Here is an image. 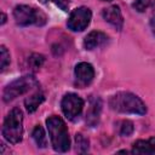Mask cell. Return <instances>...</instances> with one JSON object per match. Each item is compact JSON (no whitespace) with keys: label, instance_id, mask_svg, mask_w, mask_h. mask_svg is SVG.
Listing matches in <instances>:
<instances>
[{"label":"cell","instance_id":"obj_17","mask_svg":"<svg viewBox=\"0 0 155 155\" xmlns=\"http://www.w3.org/2000/svg\"><path fill=\"white\" fill-rule=\"evenodd\" d=\"M0 62H1V70H5V68L10 63V53L7 52L5 46L0 47Z\"/></svg>","mask_w":155,"mask_h":155},{"label":"cell","instance_id":"obj_12","mask_svg":"<svg viewBox=\"0 0 155 155\" xmlns=\"http://www.w3.org/2000/svg\"><path fill=\"white\" fill-rule=\"evenodd\" d=\"M132 153L133 154H155V137H151L147 140L139 139L134 142Z\"/></svg>","mask_w":155,"mask_h":155},{"label":"cell","instance_id":"obj_4","mask_svg":"<svg viewBox=\"0 0 155 155\" xmlns=\"http://www.w3.org/2000/svg\"><path fill=\"white\" fill-rule=\"evenodd\" d=\"M13 17L16 23L23 27L27 25H44L47 21V17L40 10L28 6V5H18L13 10Z\"/></svg>","mask_w":155,"mask_h":155},{"label":"cell","instance_id":"obj_16","mask_svg":"<svg viewBox=\"0 0 155 155\" xmlns=\"http://www.w3.org/2000/svg\"><path fill=\"white\" fill-rule=\"evenodd\" d=\"M76 140V150H79L80 153H86L88 150V140L86 138H84L82 134H76L75 137Z\"/></svg>","mask_w":155,"mask_h":155},{"label":"cell","instance_id":"obj_5","mask_svg":"<svg viewBox=\"0 0 155 155\" xmlns=\"http://www.w3.org/2000/svg\"><path fill=\"white\" fill-rule=\"evenodd\" d=\"M38 86V81L35 80L34 76L31 75H25L22 78H18L17 80L12 81L10 85H7L4 90V101L5 102H10L12 99H15L16 97L28 92L29 90H31L33 87Z\"/></svg>","mask_w":155,"mask_h":155},{"label":"cell","instance_id":"obj_1","mask_svg":"<svg viewBox=\"0 0 155 155\" xmlns=\"http://www.w3.org/2000/svg\"><path fill=\"white\" fill-rule=\"evenodd\" d=\"M109 105L113 110L125 114L144 115L147 107L139 97L130 92H117L109 99Z\"/></svg>","mask_w":155,"mask_h":155},{"label":"cell","instance_id":"obj_21","mask_svg":"<svg viewBox=\"0 0 155 155\" xmlns=\"http://www.w3.org/2000/svg\"><path fill=\"white\" fill-rule=\"evenodd\" d=\"M150 27H151V30H153V33L155 34V15L151 17V19H150Z\"/></svg>","mask_w":155,"mask_h":155},{"label":"cell","instance_id":"obj_2","mask_svg":"<svg viewBox=\"0 0 155 155\" xmlns=\"http://www.w3.org/2000/svg\"><path fill=\"white\" fill-rule=\"evenodd\" d=\"M46 126L53 149L58 153H65L70 148V138L64 121L59 116L52 115L47 117Z\"/></svg>","mask_w":155,"mask_h":155},{"label":"cell","instance_id":"obj_23","mask_svg":"<svg viewBox=\"0 0 155 155\" xmlns=\"http://www.w3.org/2000/svg\"><path fill=\"white\" fill-rule=\"evenodd\" d=\"M104 1H110V0H104Z\"/></svg>","mask_w":155,"mask_h":155},{"label":"cell","instance_id":"obj_14","mask_svg":"<svg viewBox=\"0 0 155 155\" xmlns=\"http://www.w3.org/2000/svg\"><path fill=\"white\" fill-rule=\"evenodd\" d=\"M33 139L35 140V143H36L38 147L46 148V145H47V138H46V134H45L44 128L40 125L35 126V128L33 131Z\"/></svg>","mask_w":155,"mask_h":155},{"label":"cell","instance_id":"obj_3","mask_svg":"<svg viewBox=\"0 0 155 155\" xmlns=\"http://www.w3.org/2000/svg\"><path fill=\"white\" fill-rule=\"evenodd\" d=\"M4 138L12 144L19 143L23 136V114L21 109L13 108L5 117L2 125Z\"/></svg>","mask_w":155,"mask_h":155},{"label":"cell","instance_id":"obj_6","mask_svg":"<svg viewBox=\"0 0 155 155\" xmlns=\"http://www.w3.org/2000/svg\"><path fill=\"white\" fill-rule=\"evenodd\" d=\"M91 17H92V13H91L90 8H87L85 6L78 7L71 11V13L68 18V23H67L68 28L73 31H82L90 24Z\"/></svg>","mask_w":155,"mask_h":155},{"label":"cell","instance_id":"obj_18","mask_svg":"<svg viewBox=\"0 0 155 155\" xmlns=\"http://www.w3.org/2000/svg\"><path fill=\"white\" fill-rule=\"evenodd\" d=\"M44 61H45L44 56L38 54V53H34V54H31L30 58H29V64H30L34 69H38V68H40V67L42 65Z\"/></svg>","mask_w":155,"mask_h":155},{"label":"cell","instance_id":"obj_11","mask_svg":"<svg viewBox=\"0 0 155 155\" xmlns=\"http://www.w3.org/2000/svg\"><path fill=\"white\" fill-rule=\"evenodd\" d=\"M107 41H108V36L104 33L93 30L86 35V38L84 40V46L86 50H94V48L104 45Z\"/></svg>","mask_w":155,"mask_h":155},{"label":"cell","instance_id":"obj_7","mask_svg":"<svg viewBox=\"0 0 155 155\" xmlns=\"http://www.w3.org/2000/svg\"><path fill=\"white\" fill-rule=\"evenodd\" d=\"M61 107L65 117L69 120H74L81 114L84 108V101L75 93H67L62 99Z\"/></svg>","mask_w":155,"mask_h":155},{"label":"cell","instance_id":"obj_22","mask_svg":"<svg viewBox=\"0 0 155 155\" xmlns=\"http://www.w3.org/2000/svg\"><path fill=\"white\" fill-rule=\"evenodd\" d=\"M1 17H2V19H1V24H4V23L6 22V16H5V13H1Z\"/></svg>","mask_w":155,"mask_h":155},{"label":"cell","instance_id":"obj_8","mask_svg":"<svg viewBox=\"0 0 155 155\" xmlns=\"http://www.w3.org/2000/svg\"><path fill=\"white\" fill-rule=\"evenodd\" d=\"M75 79H76V85L80 87H85L88 84H91V81L94 78V69L90 63L86 62H81L79 64H76L75 67Z\"/></svg>","mask_w":155,"mask_h":155},{"label":"cell","instance_id":"obj_13","mask_svg":"<svg viewBox=\"0 0 155 155\" xmlns=\"http://www.w3.org/2000/svg\"><path fill=\"white\" fill-rule=\"evenodd\" d=\"M44 101H45L44 93L40 92V91H38V92L33 93L30 97H28V98L24 101V104H25V108H27V110H28L29 113H34V111L38 109V107H39Z\"/></svg>","mask_w":155,"mask_h":155},{"label":"cell","instance_id":"obj_15","mask_svg":"<svg viewBox=\"0 0 155 155\" xmlns=\"http://www.w3.org/2000/svg\"><path fill=\"white\" fill-rule=\"evenodd\" d=\"M154 4H155V0H136L132 4V7L138 12H144L147 8H149Z\"/></svg>","mask_w":155,"mask_h":155},{"label":"cell","instance_id":"obj_19","mask_svg":"<svg viewBox=\"0 0 155 155\" xmlns=\"http://www.w3.org/2000/svg\"><path fill=\"white\" fill-rule=\"evenodd\" d=\"M132 132H133V124L128 120L122 121L121 127H120V133L122 136H130V134H132Z\"/></svg>","mask_w":155,"mask_h":155},{"label":"cell","instance_id":"obj_9","mask_svg":"<svg viewBox=\"0 0 155 155\" xmlns=\"http://www.w3.org/2000/svg\"><path fill=\"white\" fill-rule=\"evenodd\" d=\"M102 15H103V18L108 23H110L113 27H115L117 30H121L122 29L124 17H122V13H121L119 6H116V5L109 6V7H107V8L103 10Z\"/></svg>","mask_w":155,"mask_h":155},{"label":"cell","instance_id":"obj_20","mask_svg":"<svg viewBox=\"0 0 155 155\" xmlns=\"http://www.w3.org/2000/svg\"><path fill=\"white\" fill-rule=\"evenodd\" d=\"M40 1L41 2H52L63 11H68V8H69V1L68 0H40Z\"/></svg>","mask_w":155,"mask_h":155},{"label":"cell","instance_id":"obj_10","mask_svg":"<svg viewBox=\"0 0 155 155\" xmlns=\"http://www.w3.org/2000/svg\"><path fill=\"white\" fill-rule=\"evenodd\" d=\"M101 110H102V101H101V98H98V97L91 98L90 108H88L87 114H86V122L91 127H93V126H96L98 124Z\"/></svg>","mask_w":155,"mask_h":155}]
</instances>
